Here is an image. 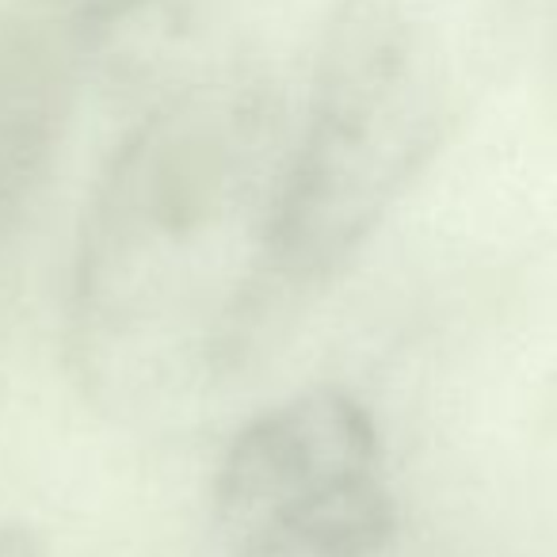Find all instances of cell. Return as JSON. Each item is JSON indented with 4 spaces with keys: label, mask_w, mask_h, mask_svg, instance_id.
Masks as SVG:
<instances>
[{
    "label": "cell",
    "mask_w": 557,
    "mask_h": 557,
    "mask_svg": "<svg viewBox=\"0 0 557 557\" xmlns=\"http://www.w3.org/2000/svg\"><path fill=\"white\" fill-rule=\"evenodd\" d=\"M511 0H333L278 202L287 298L321 287L447 141Z\"/></svg>",
    "instance_id": "cell-2"
},
{
    "label": "cell",
    "mask_w": 557,
    "mask_h": 557,
    "mask_svg": "<svg viewBox=\"0 0 557 557\" xmlns=\"http://www.w3.org/2000/svg\"><path fill=\"white\" fill-rule=\"evenodd\" d=\"M195 0H47L85 62H100L164 32L191 12Z\"/></svg>",
    "instance_id": "cell-5"
},
{
    "label": "cell",
    "mask_w": 557,
    "mask_h": 557,
    "mask_svg": "<svg viewBox=\"0 0 557 557\" xmlns=\"http://www.w3.org/2000/svg\"><path fill=\"white\" fill-rule=\"evenodd\" d=\"M287 119L260 73L172 88L103 169L81 225L70 359L108 409L169 412L240 367L271 313Z\"/></svg>",
    "instance_id": "cell-1"
},
{
    "label": "cell",
    "mask_w": 557,
    "mask_h": 557,
    "mask_svg": "<svg viewBox=\"0 0 557 557\" xmlns=\"http://www.w3.org/2000/svg\"><path fill=\"white\" fill-rule=\"evenodd\" d=\"M0 557H50V549L42 546V539L27 527L0 523Z\"/></svg>",
    "instance_id": "cell-6"
},
{
    "label": "cell",
    "mask_w": 557,
    "mask_h": 557,
    "mask_svg": "<svg viewBox=\"0 0 557 557\" xmlns=\"http://www.w3.org/2000/svg\"><path fill=\"white\" fill-rule=\"evenodd\" d=\"M85 70V54L47 0L0 16V225L50 169Z\"/></svg>",
    "instance_id": "cell-4"
},
{
    "label": "cell",
    "mask_w": 557,
    "mask_h": 557,
    "mask_svg": "<svg viewBox=\"0 0 557 557\" xmlns=\"http://www.w3.org/2000/svg\"><path fill=\"white\" fill-rule=\"evenodd\" d=\"M394 523L379 424L336 386L248 420L210 488L222 557H379Z\"/></svg>",
    "instance_id": "cell-3"
}]
</instances>
